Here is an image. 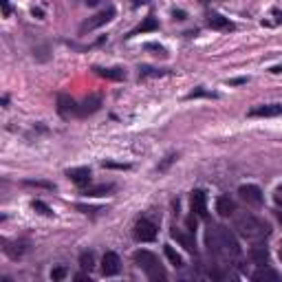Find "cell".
Wrapping results in <instances>:
<instances>
[{
	"mask_svg": "<svg viewBox=\"0 0 282 282\" xmlns=\"http://www.w3.org/2000/svg\"><path fill=\"white\" fill-rule=\"evenodd\" d=\"M121 271V260L115 251H106L102 258V276L104 278H111V276H117Z\"/></svg>",
	"mask_w": 282,
	"mask_h": 282,
	"instance_id": "5",
	"label": "cell"
},
{
	"mask_svg": "<svg viewBox=\"0 0 282 282\" xmlns=\"http://www.w3.org/2000/svg\"><path fill=\"white\" fill-rule=\"evenodd\" d=\"M174 159H176V155H168L166 159H163V163H159V172H163V170H166V168L170 166V163L174 161Z\"/></svg>",
	"mask_w": 282,
	"mask_h": 282,
	"instance_id": "29",
	"label": "cell"
},
{
	"mask_svg": "<svg viewBox=\"0 0 282 282\" xmlns=\"http://www.w3.org/2000/svg\"><path fill=\"white\" fill-rule=\"evenodd\" d=\"M146 49H148V51H157V56H166V49L159 47V44H152V42H148V44H146Z\"/></svg>",
	"mask_w": 282,
	"mask_h": 282,
	"instance_id": "28",
	"label": "cell"
},
{
	"mask_svg": "<svg viewBox=\"0 0 282 282\" xmlns=\"http://www.w3.org/2000/svg\"><path fill=\"white\" fill-rule=\"evenodd\" d=\"M108 192H113V183H102V185H95V187H86L84 196H104Z\"/></svg>",
	"mask_w": 282,
	"mask_h": 282,
	"instance_id": "19",
	"label": "cell"
},
{
	"mask_svg": "<svg viewBox=\"0 0 282 282\" xmlns=\"http://www.w3.org/2000/svg\"><path fill=\"white\" fill-rule=\"evenodd\" d=\"M234 227H236V231H238L242 238H247L251 242H262L267 236H269V225L258 221L256 216L247 214V212L234 216Z\"/></svg>",
	"mask_w": 282,
	"mask_h": 282,
	"instance_id": "2",
	"label": "cell"
},
{
	"mask_svg": "<svg viewBox=\"0 0 282 282\" xmlns=\"http://www.w3.org/2000/svg\"><path fill=\"white\" fill-rule=\"evenodd\" d=\"M271 73H282V64H278V66L271 68Z\"/></svg>",
	"mask_w": 282,
	"mask_h": 282,
	"instance_id": "35",
	"label": "cell"
},
{
	"mask_svg": "<svg viewBox=\"0 0 282 282\" xmlns=\"http://www.w3.org/2000/svg\"><path fill=\"white\" fill-rule=\"evenodd\" d=\"M27 185H36V187H47V190H53V183H44V181H27Z\"/></svg>",
	"mask_w": 282,
	"mask_h": 282,
	"instance_id": "31",
	"label": "cell"
},
{
	"mask_svg": "<svg viewBox=\"0 0 282 282\" xmlns=\"http://www.w3.org/2000/svg\"><path fill=\"white\" fill-rule=\"evenodd\" d=\"M113 18H115V9L108 7V9H104V11L95 13L93 18H88V20L82 24V31H93V29H97V27H104V24L111 22Z\"/></svg>",
	"mask_w": 282,
	"mask_h": 282,
	"instance_id": "6",
	"label": "cell"
},
{
	"mask_svg": "<svg viewBox=\"0 0 282 282\" xmlns=\"http://www.w3.org/2000/svg\"><path fill=\"white\" fill-rule=\"evenodd\" d=\"M192 212L196 216H207V196L203 190L192 192Z\"/></svg>",
	"mask_w": 282,
	"mask_h": 282,
	"instance_id": "11",
	"label": "cell"
},
{
	"mask_svg": "<svg viewBox=\"0 0 282 282\" xmlns=\"http://www.w3.org/2000/svg\"><path fill=\"white\" fill-rule=\"evenodd\" d=\"M216 212H219L221 216H234L236 203L231 201L229 196H219V201H216Z\"/></svg>",
	"mask_w": 282,
	"mask_h": 282,
	"instance_id": "16",
	"label": "cell"
},
{
	"mask_svg": "<svg viewBox=\"0 0 282 282\" xmlns=\"http://www.w3.org/2000/svg\"><path fill=\"white\" fill-rule=\"evenodd\" d=\"M80 265H82V269L91 271L93 267H95V254H93V251H84L80 256Z\"/></svg>",
	"mask_w": 282,
	"mask_h": 282,
	"instance_id": "22",
	"label": "cell"
},
{
	"mask_svg": "<svg viewBox=\"0 0 282 282\" xmlns=\"http://www.w3.org/2000/svg\"><path fill=\"white\" fill-rule=\"evenodd\" d=\"M31 207H33L36 212H40L42 216H53V210L47 205V203H42V201H33V203H31Z\"/></svg>",
	"mask_w": 282,
	"mask_h": 282,
	"instance_id": "24",
	"label": "cell"
},
{
	"mask_svg": "<svg viewBox=\"0 0 282 282\" xmlns=\"http://www.w3.org/2000/svg\"><path fill=\"white\" fill-rule=\"evenodd\" d=\"M141 4H148V0H132V7H141Z\"/></svg>",
	"mask_w": 282,
	"mask_h": 282,
	"instance_id": "33",
	"label": "cell"
},
{
	"mask_svg": "<svg viewBox=\"0 0 282 282\" xmlns=\"http://www.w3.org/2000/svg\"><path fill=\"white\" fill-rule=\"evenodd\" d=\"M64 276H66V269H64V267H56V269L51 271V280H64Z\"/></svg>",
	"mask_w": 282,
	"mask_h": 282,
	"instance_id": "26",
	"label": "cell"
},
{
	"mask_svg": "<svg viewBox=\"0 0 282 282\" xmlns=\"http://www.w3.org/2000/svg\"><path fill=\"white\" fill-rule=\"evenodd\" d=\"M163 251H166L168 260H170L174 267H183V258H181V254H179V251H174V247H172V245H163Z\"/></svg>",
	"mask_w": 282,
	"mask_h": 282,
	"instance_id": "21",
	"label": "cell"
},
{
	"mask_svg": "<svg viewBox=\"0 0 282 282\" xmlns=\"http://www.w3.org/2000/svg\"><path fill=\"white\" fill-rule=\"evenodd\" d=\"M155 29H159V22H157V18L155 16H148L146 20H143L139 27L135 29V31L130 33V36H135V33H146V31H155Z\"/></svg>",
	"mask_w": 282,
	"mask_h": 282,
	"instance_id": "20",
	"label": "cell"
},
{
	"mask_svg": "<svg viewBox=\"0 0 282 282\" xmlns=\"http://www.w3.org/2000/svg\"><path fill=\"white\" fill-rule=\"evenodd\" d=\"M207 27L216 29V31H231L234 29V22L229 18H223L221 13H210L207 16Z\"/></svg>",
	"mask_w": 282,
	"mask_h": 282,
	"instance_id": "10",
	"label": "cell"
},
{
	"mask_svg": "<svg viewBox=\"0 0 282 282\" xmlns=\"http://www.w3.org/2000/svg\"><path fill=\"white\" fill-rule=\"evenodd\" d=\"M170 234H172V238H174L183 247V249H187L190 254H196V242H194V236H192V234H185V231L176 229V227H172Z\"/></svg>",
	"mask_w": 282,
	"mask_h": 282,
	"instance_id": "9",
	"label": "cell"
},
{
	"mask_svg": "<svg viewBox=\"0 0 282 282\" xmlns=\"http://www.w3.org/2000/svg\"><path fill=\"white\" fill-rule=\"evenodd\" d=\"M100 106H102V97L93 95V97H88V100H84L82 106H77V115L88 117V115H93V113L100 111Z\"/></svg>",
	"mask_w": 282,
	"mask_h": 282,
	"instance_id": "12",
	"label": "cell"
},
{
	"mask_svg": "<svg viewBox=\"0 0 282 282\" xmlns=\"http://www.w3.org/2000/svg\"><path fill=\"white\" fill-rule=\"evenodd\" d=\"M256 282H276L278 280V274H276L274 269H269L267 265H262L258 271H254V276H251Z\"/></svg>",
	"mask_w": 282,
	"mask_h": 282,
	"instance_id": "18",
	"label": "cell"
},
{
	"mask_svg": "<svg viewBox=\"0 0 282 282\" xmlns=\"http://www.w3.org/2000/svg\"><path fill=\"white\" fill-rule=\"evenodd\" d=\"M205 240L212 254L221 256V258H238L240 256V245L236 236L231 234L227 227L221 225H210L205 231Z\"/></svg>",
	"mask_w": 282,
	"mask_h": 282,
	"instance_id": "1",
	"label": "cell"
},
{
	"mask_svg": "<svg viewBox=\"0 0 282 282\" xmlns=\"http://www.w3.org/2000/svg\"><path fill=\"white\" fill-rule=\"evenodd\" d=\"M66 176L75 185H86L91 181V170L88 168H71V170H66Z\"/></svg>",
	"mask_w": 282,
	"mask_h": 282,
	"instance_id": "13",
	"label": "cell"
},
{
	"mask_svg": "<svg viewBox=\"0 0 282 282\" xmlns=\"http://www.w3.org/2000/svg\"><path fill=\"white\" fill-rule=\"evenodd\" d=\"M168 71H161V68H148V66H143L139 68V77L141 80H146V77H161V75H166Z\"/></svg>",
	"mask_w": 282,
	"mask_h": 282,
	"instance_id": "23",
	"label": "cell"
},
{
	"mask_svg": "<svg viewBox=\"0 0 282 282\" xmlns=\"http://www.w3.org/2000/svg\"><path fill=\"white\" fill-rule=\"evenodd\" d=\"M0 4H2V16L4 18L11 16V4H9V0H0Z\"/></svg>",
	"mask_w": 282,
	"mask_h": 282,
	"instance_id": "30",
	"label": "cell"
},
{
	"mask_svg": "<svg viewBox=\"0 0 282 282\" xmlns=\"http://www.w3.org/2000/svg\"><path fill=\"white\" fill-rule=\"evenodd\" d=\"M77 210L84 212V214H95V212H102L100 207H88V205H77Z\"/></svg>",
	"mask_w": 282,
	"mask_h": 282,
	"instance_id": "32",
	"label": "cell"
},
{
	"mask_svg": "<svg viewBox=\"0 0 282 282\" xmlns=\"http://www.w3.org/2000/svg\"><path fill=\"white\" fill-rule=\"evenodd\" d=\"M135 262L137 267L143 271V274L148 276V278L152 280H166V271H163V267L159 265V258H157L152 251H146V249H139L135 251Z\"/></svg>",
	"mask_w": 282,
	"mask_h": 282,
	"instance_id": "3",
	"label": "cell"
},
{
	"mask_svg": "<svg viewBox=\"0 0 282 282\" xmlns=\"http://www.w3.org/2000/svg\"><path fill=\"white\" fill-rule=\"evenodd\" d=\"M57 113L62 117H71L73 113H77V104L68 95H57Z\"/></svg>",
	"mask_w": 282,
	"mask_h": 282,
	"instance_id": "14",
	"label": "cell"
},
{
	"mask_svg": "<svg viewBox=\"0 0 282 282\" xmlns=\"http://www.w3.org/2000/svg\"><path fill=\"white\" fill-rule=\"evenodd\" d=\"M280 262H282V245H280Z\"/></svg>",
	"mask_w": 282,
	"mask_h": 282,
	"instance_id": "36",
	"label": "cell"
},
{
	"mask_svg": "<svg viewBox=\"0 0 282 282\" xmlns=\"http://www.w3.org/2000/svg\"><path fill=\"white\" fill-rule=\"evenodd\" d=\"M75 280H91V278H88L86 274H77V276H75Z\"/></svg>",
	"mask_w": 282,
	"mask_h": 282,
	"instance_id": "34",
	"label": "cell"
},
{
	"mask_svg": "<svg viewBox=\"0 0 282 282\" xmlns=\"http://www.w3.org/2000/svg\"><path fill=\"white\" fill-rule=\"evenodd\" d=\"M240 199L247 203V205H262V190L258 185H251V183H247V185H240L238 190Z\"/></svg>",
	"mask_w": 282,
	"mask_h": 282,
	"instance_id": "7",
	"label": "cell"
},
{
	"mask_svg": "<svg viewBox=\"0 0 282 282\" xmlns=\"http://www.w3.org/2000/svg\"><path fill=\"white\" fill-rule=\"evenodd\" d=\"M203 2H207V0H203Z\"/></svg>",
	"mask_w": 282,
	"mask_h": 282,
	"instance_id": "37",
	"label": "cell"
},
{
	"mask_svg": "<svg viewBox=\"0 0 282 282\" xmlns=\"http://www.w3.org/2000/svg\"><path fill=\"white\" fill-rule=\"evenodd\" d=\"M135 238L139 242H152L157 238V225L148 219H139L135 223V229H132Z\"/></svg>",
	"mask_w": 282,
	"mask_h": 282,
	"instance_id": "4",
	"label": "cell"
},
{
	"mask_svg": "<svg viewBox=\"0 0 282 282\" xmlns=\"http://www.w3.org/2000/svg\"><path fill=\"white\" fill-rule=\"evenodd\" d=\"M93 71H95L100 77H106V80H115V82H119V80H123V77H126L123 68H102V66H95Z\"/></svg>",
	"mask_w": 282,
	"mask_h": 282,
	"instance_id": "17",
	"label": "cell"
},
{
	"mask_svg": "<svg viewBox=\"0 0 282 282\" xmlns=\"http://www.w3.org/2000/svg\"><path fill=\"white\" fill-rule=\"evenodd\" d=\"M102 166L104 168H115V170H128V168H130L128 163H115V161H104Z\"/></svg>",
	"mask_w": 282,
	"mask_h": 282,
	"instance_id": "27",
	"label": "cell"
},
{
	"mask_svg": "<svg viewBox=\"0 0 282 282\" xmlns=\"http://www.w3.org/2000/svg\"><path fill=\"white\" fill-rule=\"evenodd\" d=\"M249 117H278L282 115V104H262L247 113Z\"/></svg>",
	"mask_w": 282,
	"mask_h": 282,
	"instance_id": "8",
	"label": "cell"
},
{
	"mask_svg": "<svg viewBox=\"0 0 282 282\" xmlns=\"http://www.w3.org/2000/svg\"><path fill=\"white\" fill-rule=\"evenodd\" d=\"M251 260H254L258 267L267 265V262H269V249H267L262 242H256V245L251 247Z\"/></svg>",
	"mask_w": 282,
	"mask_h": 282,
	"instance_id": "15",
	"label": "cell"
},
{
	"mask_svg": "<svg viewBox=\"0 0 282 282\" xmlns=\"http://www.w3.org/2000/svg\"><path fill=\"white\" fill-rule=\"evenodd\" d=\"M274 199H276V203H278V219H280V223H282V187H276V194H274Z\"/></svg>",
	"mask_w": 282,
	"mask_h": 282,
	"instance_id": "25",
	"label": "cell"
}]
</instances>
